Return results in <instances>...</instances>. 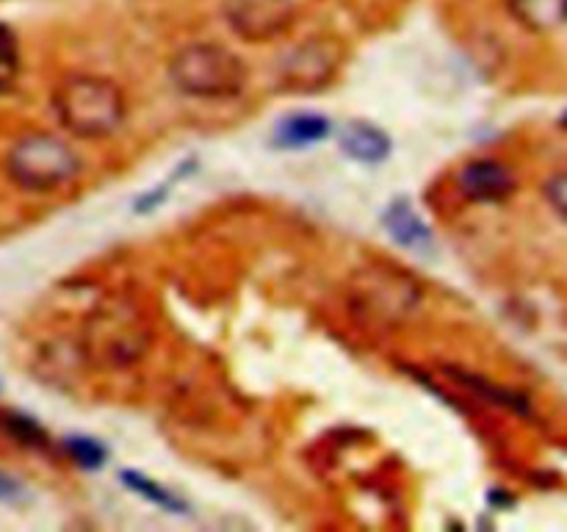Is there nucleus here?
Here are the masks:
<instances>
[{
    "mask_svg": "<svg viewBox=\"0 0 567 532\" xmlns=\"http://www.w3.org/2000/svg\"><path fill=\"white\" fill-rule=\"evenodd\" d=\"M153 344V327L131 297L111 294L86 314L81 327V355L97 369L136 366Z\"/></svg>",
    "mask_w": 567,
    "mask_h": 532,
    "instance_id": "nucleus-1",
    "label": "nucleus"
},
{
    "mask_svg": "<svg viewBox=\"0 0 567 532\" xmlns=\"http://www.w3.org/2000/svg\"><path fill=\"white\" fill-rule=\"evenodd\" d=\"M347 303L371 327H399L419 314L424 288L396 264H365L349 277Z\"/></svg>",
    "mask_w": 567,
    "mask_h": 532,
    "instance_id": "nucleus-2",
    "label": "nucleus"
},
{
    "mask_svg": "<svg viewBox=\"0 0 567 532\" xmlns=\"http://www.w3.org/2000/svg\"><path fill=\"white\" fill-rule=\"evenodd\" d=\"M53 109L66 133L89 142L116 133L127 116L125 94L103 75H72L61 81Z\"/></svg>",
    "mask_w": 567,
    "mask_h": 532,
    "instance_id": "nucleus-3",
    "label": "nucleus"
},
{
    "mask_svg": "<svg viewBox=\"0 0 567 532\" xmlns=\"http://www.w3.org/2000/svg\"><path fill=\"white\" fill-rule=\"evenodd\" d=\"M169 81L186 98L230 100L247 89V64L216 42H194L169 59Z\"/></svg>",
    "mask_w": 567,
    "mask_h": 532,
    "instance_id": "nucleus-4",
    "label": "nucleus"
},
{
    "mask_svg": "<svg viewBox=\"0 0 567 532\" xmlns=\"http://www.w3.org/2000/svg\"><path fill=\"white\" fill-rule=\"evenodd\" d=\"M6 172L33 194L59 192L81 175V158L66 139L53 133H25L6 155Z\"/></svg>",
    "mask_w": 567,
    "mask_h": 532,
    "instance_id": "nucleus-5",
    "label": "nucleus"
},
{
    "mask_svg": "<svg viewBox=\"0 0 567 532\" xmlns=\"http://www.w3.org/2000/svg\"><path fill=\"white\" fill-rule=\"evenodd\" d=\"M343 64V48L336 39L310 37L293 44L277 64V86L288 94H316L336 81Z\"/></svg>",
    "mask_w": 567,
    "mask_h": 532,
    "instance_id": "nucleus-6",
    "label": "nucleus"
},
{
    "mask_svg": "<svg viewBox=\"0 0 567 532\" xmlns=\"http://www.w3.org/2000/svg\"><path fill=\"white\" fill-rule=\"evenodd\" d=\"M305 0H225V20L244 42H271L297 25Z\"/></svg>",
    "mask_w": 567,
    "mask_h": 532,
    "instance_id": "nucleus-7",
    "label": "nucleus"
},
{
    "mask_svg": "<svg viewBox=\"0 0 567 532\" xmlns=\"http://www.w3.org/2000/svg\"><path fill=\"white\" fill-rule=\"evenodd\" d=\"M460 192L465 194L474 203H498V200L509 197L515 188V175L509 172V166H504L502 161L480 158L471 161L460 170L457 175Z\"/></svg>",
    "mask_w": 567,
    "mask_h": 532,
    "instance_id": "nucleus-8",
    "label": "nucleus"
},
{
    "mask_svg": "<svg viewBox=\"0 0 567 532\" xmlns=\"http://www.w3.org/2000/svg\"><path fill=\"white\" fill-rule=\"evenodd\" d=\"M341 147L349 158L360 164H382L391 155V139L382 127L354 120L341 131Z\"/></svg>",
    "mask_w": 567,
    "mask_h": 532,
    "instance_id": "nucleus-9",
    "label": "nucleus"
},
{
    "mask_svg": "<svg viewBox=\"0 0 567 532\" xmlns=\"http://www.w3.org/2000/svg\"><path fill=\"white\" fill-rule=\"evenodd\" d=\"M382 225H385L388 236L393 242H399L402 247L415 249V253H430L432 249V231L426 227V222L415 214L413 205L408 200H399L382 216Z\"/></svg>",
    "mask_w": 567,
    "mask_h": 532,
    "instance_id": "nucleus-10",
    "label": "nucleus"
},
{
    "mask_svg": "<svg viewBox=\"0 0 567 532\" xmlns=\"http://www.w3.org/2000/svg\"><path fill=\"white\" fill-rule=\"evenodd\" d=\"M330 133V120L319 114H293L275 131L277 147H310Z\"/></svg>",
    "mask_w": 567,
    "mask_h": 532,
    "instance_id": "nucleus-11",
    "label": "nucleus"
},
{
    "mask_svg": "<svg viewBox=\"0 0 567 532\" xmlns=\"http://www.w3.org/2000/svg\"><path fill=\"white\" fill-rule=\"evenodd\" d=\"M509 6L532 28H551L567 17V0H509Z\"/></svg>",
    "mask_w": 567,
    "mask_h": 532,
    "instance_id": "nucleus-12",
    "label": "nucleus"
},
{
    "mask_svg": "<svg viewBox=\"0 0 567 532\" xmlns=\"http://www.w3.org/2000/svg\"><path fill=\"white\" fill-rule=\"evenodd\" d=\"M66 452H70V458L75 460L78 466H83V469H97V466L109 458V452H105L97 441H92V438H70V441H66Z\"/></svg>",
    "mask_w": 567,
    "mask_h": 532,
    "instance_id": "nucleus-13",
    "label": "nucleus"
},
{
    "mask_svg": "<svg viewBox=\"0 0 567 532\" xmlns=\"http://www.w3.org/2000/svg\"><path fill=\"white\" fill-rule=\"evenodd\" d=\"M17 72V50H14V39L6 28H0V92L11 83Z\"/></svg>",
    "mask_w": 567,
    "mask_h": 532,
    "instance_id": "nucleus-14",
    "label": "nucleus"
},
{
    "mask_svg": "<svg viewBox=\"0 0 567 532\" xmlns=\"http://www.w3.org/2000/svg\"><path fill=\"white\" fill-rule=\"evenodd\" d=\"M125 482H131V485H133V491L144 493V497H147V499H153L155 504H164V508H175V504H177L175 493L164 491V488L153 485V482L142 480V477H136V474H125Z\"/></svg>",
    "mask_w": 567,
    "mask_h": 532,
    "instance_id": "nucleus-15",
    "label": "nucleus"
},
{
    "mask_svg": "<svg viewBox=\"0 0 567 532\" xmlns=\"http://www.w3.org/2000/svg\"><path fill=\"white\" fill-rule=\"evenodd\" d=\"M546 197H548V203L554 205V211H557L559 216H565V219H567V172H565V175H557V177H551V181H548Z\"/></svg>",
    "mask_w": 567,
    "mask_h": 532,
    "instance_id": "nucleus-16",
    "label": "nucleus"
},
{
    "mask_svg": "<svg viewBox=\"0 0 567 532\" xmlns=\"http://www.w3.org/2000/svg\"><path fill=\"white\" fill-rule=\"evenodd\" d=\"M20 482L17 480H11V477H6V474H0V502H11V499H17L20 497Z\"/></svg>",
    "mask_w": 567,
    "mask_h": 532,
    "instance_id": "nucleus-17",
    "label": "nucleus"
}]
</instances>
